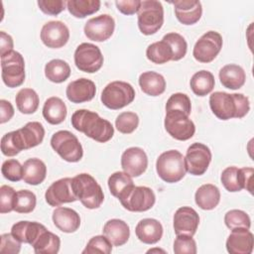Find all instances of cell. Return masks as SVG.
Masks as SVG:
<instances>
[{
	"instance_id": "6da1fadb",
	"label": "cell",
	"mask_w": 254,
	"mask_h": 254,
	"mask_svg": "<svg viewBox=\"0 0 254 254\" xmlns=\"http://www.w3.org/2000/svg\"><path fill=\"white\" fill-rule=\"evenodd\" d=\"M70 123L75 130L99 143L109 141L114 135V127L108 120L87 109L74 111Z\"/></svg>"
},
{
	"instance_id": "7a4b0ae2",
	"label": "cell",
	"mask_w": 254,
	"mask_h": 254,
	"mask_svg": "<svg viewBox=\"0 0 254 254\" xmlns=\"http://www.w3.org/2000/svg\"><path fill=\"white\" fill-rule=\"evenodd\" d=\"M209 107L220 120L242 118L250 110L249 98L242 93L215 91L209 96Z\"/></svg>"
},
{
	"instance_id": "3957f363",
	"label": "cell",
	"mask_w": 254,
	"mask_h": 254,
	"mask_svg": "<svg viewBox=\"0 0 254 254\" xmlns=\"http://www.w3.org/2000/svg\"><path fill=\"white\" fill-rule=\"evenodd\" d=\"M73 192L82 205L88 209L98 208L103 200L104 194L100 185L89 174L81 173L72 178Z\"/></svg>"
},
{
	"instance_id": "277c9868",
	"label": "cell",
	"mask_w": 254,
	"mask_h": 254,
	"mask_svg": "<svg viewBox=\"0 0 254 254\" xmlns=\"http://www.w3.org/2000/svg\"><path fill=\"white\" fill-rule=\"evenodd\" d=\"M158 176L166 183L180 182L187 173L185 157L178 150H169L162 153L156 161Z\"/></svg>"
},
{
	"instance_id": "5b68a950",
	"label": "cell",
	"mask_w": 254,
	"mask_h": 254,
	"mask_svg": "<svg viewBox=\"0 0 254 254\" xmlns=\"http://www.w3.org/2000/svg\"><path fill=\"white\" fill-rule=\"evenodd\" d=\"M138 27L143 35L157 33L164 24V8L160 1L143 0L138 10Z\"/></svg>"
},
{
	"instance_id": "8992f818",
	"label": "cell",
	"mask_w": 254,
	"mask_h": 254,
	"mask_svg": "<svg viewBox=\"0 0 254 254\" xmlns=\"http://www.w3.org/2000/svg\"><path fill=\"white\" fill-rule=\"evenodd\" d=\"M134 98V87L130 83L121 80L109 82L103 88L100 96L103 105L112 110H118L129 105Z\"/></svg>"
},
{
	"instance_id": "52a82bcc",
	"label": "cell",
	"mask_w": 254,
	"mask_h": 254,
	"mask_svg": "<svg viewBox=\"0 0 254 254\" xmlns=\"http://www.w3.org/2000/svg\"><path fill=\"white\" fill-rule=\"evenodd\" d=\"M51 146L63 160L69 163H76L83 156V149L79 140L67 130L54 133L51 138Z\"/></svg>"
},
{
	"instance_id": "ba28073f",
	"label": "cell",
	"mask_w": 254,
	"mask_h": 254,
	"mask_svg": "<svg viewBox=\"0 0 254 254\" xmlns=\"http://www.w3.org/2000/svg\"><path fill=\"white\" fill-rule=\"evenodd\" d=\"M1 57V76L10 88L20 86L25 80V61L23 56L11 51Z\"/></svg>"
},
{
	"instance_id": "9c48e42d",
	"label": "cell",
	"mask_w": 254,
	"mask_h": 254,
	"mask_svg": "<svg viewBox=\"0 0 254 254\" xmlns=\"http://www.w3.org/2000/svg\"><path fill=\"white\" fill-rule=\"evenodd\" d=\"M119 200L125 209L132 212H143L153 207L156 201V195L152 189L134 185Z\"/></svg>"
},
{
	"instance_id": "30bf717a",
	"label": "cell",
	"mask_w": 254,
	"mask_h": 254,
	"mask_svg": "<svg viewBox=\"0 0 254 254\" xmlns=\"http://www.w3.org/2000/svg\"><path fill=\"white\" fill-rule=\"evenodd\" d=\"M164 126L169 135L179 141L190 139L195 132L194 123L189 115L180 110L166 111Z\"/></svg>"
},
{
	"instance_id": "8fae6325",
	"label": "cell",
	"mask_w": 254,
	"mask_h": 254,
	"mask_svg": "<svg viewBox=\"0 0 254 254\" xmlns=\"http://www.w3.org/2000/svg\"><path fill=\"white\" fill-rule=\"evenodd\" d=\"M223 41L221 35L215 31H208L204 33L194 44L192 56L199 63H210L220 53Z\"/></svg>"
},
{
	"instance_id": "7c38bea8",
	"label": "cell",
	"mask_w": 254,
	"mask_h": 254,
	"mask_svg": "<svg viewBox=\"0 0 254 254\" xmlns=\"http://www.w3.org/2000/svg\"><path fill=\"white\" fill-rule=\"evenodd\" d=\"M75 66L84 72L93 73L98 71L103 64V56L100 49L90 43H82L74 52Z\"/></svg>"
},
{
	"instance_id": "4fadbf2b",
	"label": "cell",
	"mask_w": 254,
	"mask_h": 254,
	"mask_svg": "<svg viewBox=\"0 0 254 254\" xmlns=\"http://www.w3.org/2000/svg\"><path fill=\"white\" fill-rule=\"evenodd\" d=\"M211 151L206 145L198 142L191 144L185 157L187 172L193 176L203 175L211 162Z\"/></svg>"
},
{
	"instance_id": "5bb4252c",
	"label": "cell",
	"mask_w": 254,
	"mask_h": 254,
	"mask_svg": "<svg viewBox=\"0 0 254 254\" xmlns=\"http://www.w3.org/2000/svg\"><path fill=\"white\" fill-rule=\"evenodd\" d=\"M12 133L16 148L21 152L40 145L45 137V128L40 122L31 121Z\"/></svg>"
},
{
	"instance_id": "9a60e30c",
	"label": "cell",
	"mask_w": 254,
	"mask_h": 254,
	"mask_svg": "<svg viewBox=\"0 0 254 254\" xmlns=\"http://www.w3.org/2000/svg\"><path fill=\"white\" fill-rule=\"evenodd\" d=\"M115 21L108 14H102L89 19L83 28L84 35L91 41L104 42L114 33Z\"/></svg>"
},
{
	"instance_id": "2e32d148",
	"label": "cell",
	"mask_w": 254,
	"mask_h": 254,
	"mask_svg": "<svg viewBox=\"0 0 254 254\" xmlns=\"http://www.w3.org/2000/svg\"><path fill=\"white\" fill-rule=\"evenodd\" d=\"M72 178H63L54 182L46 190L45 198L51 206H60L64 203L77 200L71 186Z\"/></svg>"
},
{
	"instance_id": "e0dca14e",
	"label": "cell",
	"mask_w": 254,
	"mask_h": 254,
	"mask_svg": "<svg viewBox=\"0 0 254 254\" xmlns=\"http://www.w3.org/2000/svg\"><path fill=\"white\" fill-rule=\"evenodd\" d=\"M69 39V30L62 21H50L41 30V40L50 49L64 47Z\"/></svg>"
},
{
	"instance_id": "ac0fdd59",
	"label": "cell",
	"mask_w": 254,
	"mask_h": 254,
	"mask_svg": "<svg viewBox=\"0 0 254 254\" xmlns=\"http://www.w3.org/2000/svg\"><path fill=\"white\" fill-rule=\"evenodd\" d=\"M199 224L198 213L190 206H182L177 209L173 218L176 235L193 236Z\"/></svg>"
},
{
	"instance_id": "d6986e66",
	"label": "cell",
	"mask_w": 254,
	"mask_h": 254,
	"mask_svg": "<svg viewBox=\"0 0 254 254\" xmlns=\"http://www.w3.org/2000/svg\"><path fill=\"white\" fill-rule=\"evenodd\" d=\"M121 167L123 172L132 178L141 176L148 167V157L140 147H130L121 156Z\"/></svg>"
},
{
	"instance_id": "ffe728a7",
	"label": "cell",
	"mask_w": 254,
	"mask_h": 254,
	"mask_svg": "<svg viewBox=\"0 0 254 254\" xmlns=\"http://www.w3.org/2000/svg\"><path fill=\"white\" fill-rule=\"evenodd\" d=\"M225 245L230 254H251L254 245L253 234L249 229L243 227L231 229Z\"/></svg>"
},
{
	"instance_id": "44dd1931",
	"label": "cell",
	"mask_w": 254,
	"mask_h": 254,
	"mask_svg": "<svg viewBox=\"0 0 254 254\" xmlns=\"http://www.w3.org/2000/svg\"><path fill=\"white\" fill-rule=\"evenodd\" d=\"M95 83L85 77H81L69 82L65 89V95L72 103L90 101L95 96Z\"/></svg>"
},
{
	"instance_id": "7402d4cb",
	"label": "cell",
	"mask_w": 254,
	"mask_h": 254,
	"mask_svg": "<svg viewBox=\"0 0 254 254\" xmlns=\"http://www.w3.org/2000/svg\"><path fill=\"white\" fill-rule=\"evenodd\" d=\"M175 15L183 25H193L199 21L202 14V6L197 0H178L172 2Z\"/></svg>"
},
{
	"instance_id": "603a6c76",
	"label": "cell",
	"mask_w": 254,
	"mask_h": 254,
	"mask_svg": "<svg viewBox=\"0 0 254 254\" xmlns=\"http://www.w3.org/2000/svg\"><path fill=\"white\" fill-rule=\"evenodd\" d=\"M52 218L56 227L64 233H73L80 226L79 214L69 207H57L53 211Z\"/></svg>"
},
{
	"instance_id": "cb8c5ba5",
	"label": "cell",
	"mask_w": 254,
	"mask_h": 254,
	"mask_svg": "<svg viewBox=\"0 0 254 254\" xmlns=\"http://www.w3.org/2000/svg\"><path fill=\"white\" fill-rule=\"evenodd\" d=\"M163 231L162 223L155 218H143L135 227L137 238L145 244H155L159 242L163 236Z\"/></svg>"
},
{
	"instance_id": "d4e9b609",
	"label": "cell",
	"mask_w": 254,
	"mask_h": 254,
	"mask_svg": "<svg viewBox=\"0 0 254 254\" xmlns=\"http://www.w3.org/2000/svg\"><path fill=\"white\" fill-rule=\"evenodd\" d=\"M44 229L46 226L40 222L21 220L13 224L11 233L20 242L32 245Z\"/></svg>"
},
{
	"instance_id": "484cf974",
	"label": "cell",
	"mask_w": 254,
	"mask_h": 254,
	"mask_svg": "<svg viewBox=\"0 0 254 254\" xmlns=\"http://www.w3.org/2000/svg\"><path fill=\"white\" fill-rule=\"evenodd\" d=\"M103 235H105L113 246L124 245L130 237L129 225L122 219L112 218L105 222L103 226Z\"/></svg>"
},
{
	"instance_id": "4316f807",
	"label": "cell",
	"mask_w": 254,
	"mask_h": 254,
	"mask_svg": "<svg viewBox=\"0 0 254 254\" xmlns=\"http://www.w3.org/2000/svg\"><path fill=\"white\" fill-rule=\"evenodd\" d=\"M220 83L228 89L241 88L246 80V73L244 69L235 64H229L221 67L218 73Z\"/></svg>"
},
{
	"instance_id": "83f0119b",
	"label": "cell",
	"mask_w": 254,
	"mask_h": 254,
	"mask_svg": "<svg viewBox=\"0 0 254 254\" xmlns=\"http://www.w3.org/2000/svg\"><path fill=\"white\" fill-rule=\"evenodd\" d=\"M194 201L196 205L203 210L215 208L220 201L219 189L212 184L200 186L194 193Z\"/></svg>"
},
{
	"instance_id": "f1b7e54d",
	"label": "cell",
	"mask_w": 254,
	"mask_h": 254,
	"mask_svg": "<svg viewBox=\"0 0 254 254\" xmlns=\"http://www.w3.org/2000/svg\"><path fill=\"white\" fill-rule=\"evenodd\" d=\"M67 114L65 103L57 96L48 98L43 106V116L45 120L52 124L58 125L64 121Z\"/></svg>"
},
{
	"instance_id": "f546056e",
	"label": "cell",
	"mask_w": 254,
	"mask_h": 254,
	"mask_svg": "<svg viewBox=\"0 0 254 254\" xmlns=\"http://www.w3.org/2000/svg\"><path fill=\"white\" fill-rule=\"evenodd\" d=\"M47 176L46 164L38 159L31 158L23 164V180L26 184L37 186L42 184Z\"/></svg>"
},
{
	"instance_id": "4dcf8cb0",
	"label": "cell",
	"mask_w": 254,
	"mask_h": 254,
	"mask_svg": "<svg viewBox=\"0 0 254 254\" xmlns=\"http://www.w3.org/2000/svg\"><path fill=\"white\" fill-rule=\"evenodd\" d=\"M141 90L150 96H159L166 89L165 77L156 71H145L139 76Z\"/></svg>"
},
{
	"instance_id": "1f68e13d",
	"label": "cell",
	"mask_w": 254,
	"mask_h": 254,
	"mask_svg": "<svg viewBox=\"0 0 254 254\" xmlns=\"http://www.w3.org/2000/svg\"><path fill=\"white\" fill-rule=\"evenodd\" d=\"M31 246L37 254H57L60 251L61 239L46 228Z\"/></svg>"
},
{
	"instance_id": "d6a6232c",
	"label": "cell",
	"mask_w": 254,
	"mask_h": 254,
	"mask_svg": "<svg viewBox=\"0 0 254 254\" xmlns=\"http://www.w3.org/2000/svg\"><path fill=\"white\" fill-rule=\"evenodd\" d=\"M215 80L213 74L205 69L196 71L190 78V85L192 92L197 96H205L214 87Z\"/></svg>"
},
{
	"instance_id": "836d02e7",
	"label": "cell",
	"mask_w": 254,
	"mask_h": 254,
	"mask_svg": "<svg viewBox=\"0 0 254 254\" xmlns=\"http://www.w3.org/2000/svg\"><path fill=\"white\" fill-rule=\"evenodd\" d=\"M18 110L23 114H33L37 111L40 103L38 93L32 88H22L15 97Z\"/></svg>"
},
{
	"instance_id": "e575fe53",
	"label": "cell",
	"mask_w": 254,
	"mask_h": 254,
	"mask_svg": "<svg viewBox=\"0 0 254 254\" xmlns=\"http://www.w3.org/2000/svg\"><path fill=\"white\" fill-rule=\"evenodd\" d=\"M45 75L52 82L62 83L70 75L69 64L64 60H52L45 65Z\"/></svg>"
},
{
	"instance_id": "d590c367",
	"label": "cell",
	"mask_w": 254,
	"mask_h": 254,
	"mask_svg": "<svg viewBox=\"0 0 254 254\" xmlns=\"http://www.w3.org/2000/svg\"><path fill=\"white\" fill-rule=\"evenodd\" d=\"M220 181L226 190L230 192L240 191L244 189V177L242 168L235 166L225 168L220 176Z\"/></svg>"
},
{
	"instance_id": "8d00e7d4",
	"label": "cell",
	"mask_w": 254,
	"mask_h": 254,
	"mask_svg": "<svg viewBox=\"0 0 254 254\" xmlns=\"http://www.w3.org/2000/svg\"><path fill=\"white\" fill-rule=\"evenodd\" d=\"M101 6L99 0H68L66 9L75 18H85L96 13Z\"/></svg>"
},
{
	"instance_id": "74e56055",
	"label": "cell",
	"mask_w": 254,
	"mask_h": 254,
	"mask_svg": "<svg viewBox=\"0 0 254 254\" xmlns=\"http://www.w3.org/2000/svg\"><path fill=\"white\" fill-rule=\"evenodd\" d=\"M146 57L154 64H163L172 61L173 51L166 41L161 40L148 46L146 50Z\"/></svg>"
},
{
	"instance_id": "f35d334b",
	"label": "cell",
	"mask_w": 254,
	"mask_h": 254,
	"mask_svg": "<svg viewBox=\"0 0 254 254\" xmlns=\"http://www.w3.org/2000/svg\"><path fill=\"white\" fill-rule=\"evenodd\" d=\"M110 193L118 199L132 187L134 186L132 177L125 172L113 173L107 181Z\"/></svg>"
},
{
	"instance_id": "ab89813d",
	"label": "cell",
	"mask_w": 254,
	"mask_h": 254,
	"mask_svg": "<svg viewBox=\"0 0 254 254\" xmlns=\"http://www.w3.org/2000/svg\"><path fill=\"white\" fill-rule=\"evenodd\" d=\"M37 203L36 194L29 190H20L16 192L14 210L18 213L32 212Z\"/></svg>"
},
{
	"instance_id": "60d3db41",
	"label": "cell",
	"mask_w": 254,
	"mask_h": 254,
	"mask_svg": "<svg viewBox=\"0 0 254 254\" xmlns=\"http://www.w3.org/2000/svg\"><path fill=\"white\" fill-rule=\"evenodd\" d=\"M162 40L166 41L172 48V51H173L172 61H180L186 56L188 51V44L182 35L172 32V33L166 34Z\"/></svg>"
},
{
	"instance_id": "b9f144b4",
	"label": "cell",
	"mask_w": 254,
	"mask_h": 254,
	"mask_svg": "<svg viewBox=\"0 0 254 254\" xmlns=\"http://www.w3.org/2000/svg\"><path fill=\"white\" fill-rule=\"evenodd\" d=\"M139 125V117L135 112L125 111L115 119V127L122 134L133 133Z\"/></svg>"
},
{
	"instance_id": "7bdbcfd3",
	"label": "cell",
	"mask_w": 254,
	"mask_h": 254,
	"mask_svg": "<svg viewBox=\"0 0 254 254\" xmlns=\"http://www.w3.org/2000/svg\"><path fill=\"white\" fill-rule=\"evenodd\" d=\"M224 223L230 230L238 227L249 229L251 226V219L245 211L241 209H231L225 213Z\"/></svg>"
},
{
	"instance_id": "ee69618b",
	"label": "cell",
	"mask_w": 254,
	"mask_h": 254,
	"mask_svg": "<svg viewBox=\"0 0 254 254\" xmlns=\"http://www.w3.org/2000/svg\"><path fill=\"white\" fill-rule=\"evenodd\" d=\"M112 251V243L108 240L105 235H96L89 239L85 248L83 249V254H93V253H103L109 254Z\"/></svg>"
},
{
	"instance_id": "f6af8a7d",
	"label": "cell",
	"mask_w": 254,
	"mask_h": 254,
	"mask_svg": "<svg viewBox=\"0 0 254 254\" xmlns=\"http://www.w3.org/2000/svg\"><path fill=\"white\" fill-rule=\"evenodd\" d=\"M165 108L166 111L180 110L187 115H190L191 112V102L190 97L186 93L177 92L169 97Z\"/></svg>"
},
{
	"instance_id": "bcb514c9",
	"label": "cell",
	"mask_w": 254,
	"mask_h": 254,
	"mask_svg": "<svg viewBox=\"0 0 254 254\" xmlns=\"http://www.w3.org/2000/svg\"><path fill=\"white\" fill-rule=\"evenodd\" d=\"M3 177L11 182H19L23 179V165L16 159H9L3 162L1 167Z\"/></svg>"
},
{
	"instance_id": "7dc6e473",
	"label": "cell",
	"mask_w": 254,
	"mask_h": 254,
	"mask_svg": "<svg viewBox=\"0 0 254 254\" xmlns=\"http://www.w3.org/2000/svg\"><path fill=\"white\" fill-rule=\"evenodd\" d=\"M173 250L176 254H195L196 243L192 236L190 235H177L174 241Z\"/></svg>"
},
{
	"instance_id": "c3c4849f",
	"label": "cell",
	"mask_w": 254,
	"mask_h": 254,
	"mask_svg": "<svg viewBox=\"0 0 254 254\" xmlns=\"http://www.w3.org/2000/svg\"><path fill=\"white\" fill-rule=\"evenodd\" d=\"M15 190L7 185H3L0 188V212L8 213L14 210L15 199H16Z\"/></svg>"
},
{
	"instance_id": "681fc988",
	"label": "cell",
	"mask_w": 254,
	"mask_h": 254,
	"mask_svg": "<svg viewBox=\"0 0 254 254\" xmlns=\"http://www.w3.org/2000/svg\"><path fill=\"white\" fill-rule=\"evenodd\" d=\"M37 3L43 13L52 16L59 15L66 7L64 0H39Z\"/></svg>"
},
{
	"instance_id": "f907efd6",
	"label": "cell",
	"mask_w": 254,
	"mask_h": 254,
	"mask_svg": "<svg viewBox=\"0 0 254 254\" xmlns=\"http://www.w3.org/2000/svg\"><path fill=\"white\" fill-rule=\"evenodd\" d=\"M0 252L9 254H18L21 250V243L16 239L12 233H3L0 236Z\"/></svg>"
},
{
	"instance_id": "816d5d0a",
	"label": "cell",
	"mask_w": 254,
	"mask_h": 254,
	"mask_svg": "<svg viewBox=\"0 0 254 254\" xmlns=\"http://www.w3.org/2000/svg\"><path fill=\"white\" fill-rule=\"evenodd\" d=\"M115 5L119 12L124 15H133L138 12L141 1L140 0H125V1H115Z\"/></svg>"
},
{
	"instance_id": "f5cc1de1",
	"label": "cell",
	"mask_w": 254,
	"mask_h": 254,
	"mask_svg": "<svg viewBox=\"0 0 254 254\" xmlns=\"http://www.w3.org/2000/svg\"><path fill=\"white\" fill-rule=\"evenodd\" d=\"M13 139H12V133L8 132L5 135L2 136L1 138V151L4 156L7 157H13L16 156L18 153L15 145L13 144Z\"/></svg>"
},
{
	"instance_id": "db71d44e",
	"label": "cell",
	"mask_w": 254,
	"mask_h": 254,
	"mask_svg": "<svg viewBox=\"0 0 254 254\" xmlns=\"http://www.w3.org/2000/svg\"><path fill=\"white\" fill-rule=\"evenodd\" d=\"M14 115V107L10 101L6 99L0 100V123L8 122Z\"/></svg>"
},
{
	"instance_id": "11a10c76",
	"label": "cell",
	"mask_w": 254,
	"mask_h": 254,
	"mask_svg": "<svg viewBox=\"0 0 254 254\" xmlns=\"http://www.w3.org/2000/svg\"><path fill=\"white\" fill-rule=\"evenodd\" d=\"M14 42L12 37L5 33L4 31L0 32V56H3L11 51H13Z\"/></svg>"
},
{
	"instance_id": "9f6ffc18",
	"label": "cell",
	"mask_w": 254,
	"mask_h": 254,
	"mask_svg": "<svg viewBox=\"0 0 254 254\" xmlns=\"http://www.w3.org/2000/svg\"><path fill=\"white\" fill-rule=\"evenodd\" d=\"M242 171H243V176H244V189L252 194L253 193L252 177H253L254 170L251 167H245V168H242Z\"/></svg>"
}]
</instances>
